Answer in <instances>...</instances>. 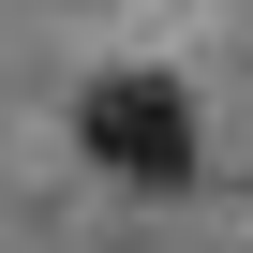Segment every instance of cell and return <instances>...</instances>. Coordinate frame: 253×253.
<instances>
[{
	"mask_svg": "<svg viewBox=\"0 0 253 253\" xmlns=\"http://www.w3.org/2000/svg\"><path fill=\"white\" fill-rule=\"evenodd\" d=\"M75 134H89V164H104V179H149V194H179V179H194V104H179L164 75H104V89L75 104Z\"/></svg>",
	"mask_w": 253,
	"mask_h": 253,
	"instance_id": "obj_1",
	"label": "cell"
}]
</instances>
